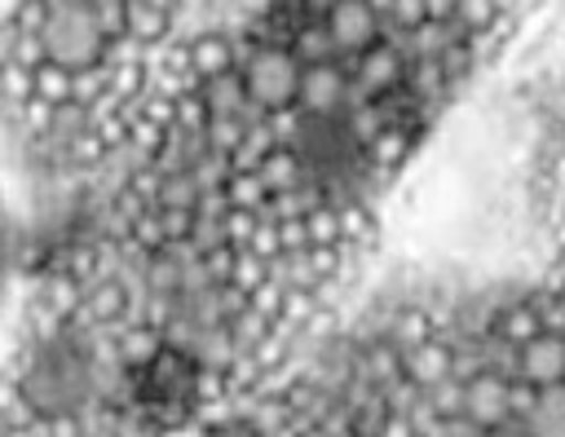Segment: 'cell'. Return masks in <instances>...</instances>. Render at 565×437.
I'll return each instance as SVG.
<instances>
[{
  "label": "cell",
  "mask_w": 565,
  "mask_h": 437,
  "mask_svg": "<svg viewBox=\"0 0 565 437\" xmlns=\"http://www.w3.org/2000/svg\"><path fill=\"white\" fill-rule=\"evenodd\" d=\"M40 40H44V57L66 71L102 66L106 49H110V40L102 35V26L84 0H49V22H44Z\"/></svg>",
  "instance_id": "obj_1"
},
{
  "label": "cell",
  "mask_w": 565,
  "mask_h": 437,
  "mask_svg": "<svg viewBox=\"0 0 565 437\" xmlns=\"http://www.w3.org/2000/svg\"><path fill=\"white\" fill-rule=\"evenodd\" d=\"M243 84H247V102L260 115H278L296 106V88H300V62L291 57L287 44H256L252 57L238 66Z\"/></svg>",
  "instance_id": "obj_2"
},
{
  "label": "cell",
  "mask_w": 565,
  "mask_h": 437,
  "mask_svg": "<svg viewBox=\"0 0 565 437\" xmlns=\"http://www.w3.org/2000/svg\"><path fill=\"white\" fill-rule=\"evenodd\" d=\"M344 66H349V79H353V97L349 102H380V97H388V93H397L406 84L411 57L393 35H384V40H375L366 53H358Z\"/></svg>",
  "instance_id": "obj_3"
},
{
  "label": "cell",
  "mask_w": 565,
  "mask_h": 437,
  "mask_svg": "<svg viewBox=\"0 0 565 437\" xmlns=\"http://www.w3.org/2000/svg\"><path fill=\"white\" fill-rule=\"evenodd\" d=\"M353 97V79L344 62H322V66H300V88H296V110L305 119H335L344 115Z\"/></svg>",
  "instance_id": "obj_4"
},
{
  "label": "cell",
  "mask_w": 565,
  "mask_h": 437,
  "mask_svg": "<svg viewBox=\"0 0 565 437\" xmlns=\"http://www.w3.org/2000/svg\"><path fill=\"white\" fill-rule=\"evenodd\" d=\"M322 22L331 31V44L340 53V62H353L358 53H366L375 40H384V18L366 4V0H327Z\"/></svg>",
  "instance_id": "obj_5"
},
{
  "label": "cell",
  "mask_w": 565,
  "mask_h": 437,
  "mask_svg": "<svg viewBox=\"0 0 565 437\" xmlns=\"http://www.w3.org/2000/svg\"><path fill=\"white\" fill-rule=\"evenodd\" d=\"M512 384L499 371H477L472 380H463V419L486 433V428H508L512 424Z\"/></svg>",
  "instance_id": "obj_6"
},
{
  "label": "cell",
  "mask_w": 565,
  "mask_h": 437,
  "mask_svg": "<svg viewBox=\"0 0 565 437\" xmlns=\"http://www.w3.org/2000/svg\"><path fill=\"white\" fill-rule=\"evenodd\" d=\"M516 380L530 388L565 384V335L539 331L516 349Z\"/></svg>",
  "instance_id": "obj_7"
},
{
  "label": "cell",
  "mask_w": 565,
  "mask_h": 437,
  "mask_svg": "<svg viewBox=\"0 0 565 437\" xmlns=\"http://www.w3.org/2000/svg\"><path fill=\"white\" fill-rule=\"evenodd\" d=\"M450 375H455V349L441 335H428L424 344H415V349L402 353V380L415 393H428V388H437Z\"/></svg>",
  "instance_id": "obj_8"
},
{
  "label": "cell",
  "mask_w": 565,
  "mask_h": 437,
  "mask_svg": "<svg viewBox=\"0 0 565 437\" xmlns=\"http://www.w3.org/2000/svg\"><path fill=\"white\" fill-rule=\"evenodd\" d=\"M185 57H190V75L203 84V79H216V75H230L238 71V53H234V35L221 31V26H203L185 40Z\"/></svg>",
  "instance_id": "obj_9"
},
{
  "label": "cell",
  "mask_w": 565,
  "mask_h": 437,
  "mask_svg": "<svg viewBox=\"0 0 565 437\" xmlns=\"http://www.w3.org/2000/svg\"><path fill=\"white\" fill-rule=\"evenodd\" d=\"M199 97H203V106H207V119H247V124L265 119V115L247 102V84H243L238 71L216 75V79H203V84H199Z\"/></svg>",
  "instance_id": "obj_10"
},
{
  "label": "cell",
  "mask_w": 565,
  "mask_h": 437,
  "mask_svg": "<svg viewBox=\"0 0 565 437\" xmlns=\"http://www.w3.org/2000/svg\"><path fill=\"white\" fill-rule=\"evenodd\" d=\"M177 31V13L168 9H154L146 0H128V13H124V40H132L141 53L146 49H163Z\"/></svg>",
  "instance_id": "obj_11"
},
{
  "label": "cell",
  "mask_w": 565,
  "mask_h": 437,
  "mask_svg": "<svg viewBox=\"0 0 565 437\" xmlns=\"http://www.w3.org/2000/svg\"><path fill=\"white\" fill-rule=\"evenodd\" d=\"M516 428H525L530 437H565V384L534 388V402L525 406Z\"/></svg>",
  "instance_id": "obj_12"
},
{
  "label": "cell",
  "mask_w": 565,
  "mask_h": 437,
  "mask_svg": "<svg viewBox=\"0 0 565 437\" xmlns=\"http://www.w3.org/2000/svg\"><path fill=\"white\" fill-rule=\"evenodd\" d=\"M110 335H115V358H119V366H128V371H141V366L163 349V331H154L150 322H124V327H115Z\"/></svg>",
  "instance_id": "obj_13"
},
{
  "label": "cell",
  "mask_w": 565,
  "mask_h": 437,
  "mask_svg": "<svg viewBox=\"0 0 565 437\" xmlns=\"http://www.w3.org/2000/svg\"><path fill=\"white\" fill-rule=\"evenodd\" d=\"M287 49H291V57L300 62V66H322V62H340V53H335V44H331V31H327V22L322 18H313V22H305L291 40H287Z\"/></svg>",
  "instance_id": "obj_14"
},
{
  "label": "cell",
  "mask_w": 565,
  "mask_h": 437,
  "mask_svg": "<svg viewBox=\"0 0 565 437\" xmlns=\"http://www.w3.org/2000/svg\"><path fill=\"white\" fill-rule=\"evenodd\" d=\"M260 181H265V190L269 194H278V190H291V185H300L305 177H309V168H305V159L291 150V146H274L265 159H260Z\"/></svg>",
  "instance_id": "obj_15"
},
{
  "label": "cell",
  "mask_w": 565,
  "mask_h": 437,
  "mask_svg": "<svg viewBox=\"0 0 565 437\" xmlns=\"http://www.w3.org/2000/svg\"><path fill=\"white\" fill-rule=\"evenodd\" d=\"M71 79H75V71H66V66H57V62H40V66L31 71V97L57 110V106L71 102Z\"/></svg>",
  "instance_id": "obj_16"
},
{
  "label": "cell",
  "mask_w": 565,
  "mask_h": 437,
  "mask_svg": "<svg viewBox=\"0 0 565 437\" xmlns=\"http://www.w3.org/2000/svg\"><path fill=\"white\" fill-rule=\"evenodd\" d=\"M221 194H225V207H243V212H260L269 203V190H265L260 172H230Z\"/></svg>",
  "instance_id": "obj_17"
},
{
  "label": "cell",
  "mask_w": 565,
  "mask_h": 437,
  "mask_svg": "<svg viewBox=\"0 0 565 437\" xmlns=\"http://www.w3.org/2000/svg\"><path fill=\"white\" fill-rule=\"evenodd\" d=\"M274 150V137H269V128H265V119H256V124H247V137L238 141V150L230 154V172H256L260 168V159Z\"/></svg>",
  "instance_id": "obj_18"
},
{
  "label": "cell",
  "mask_w": 565,
  "mask_h": 437,
  "mask_svg": "<svg viewBox=\"0 0 565 437\" xmlns=\"http://www.w3.org/2000/svg\"><path fill=\"white\" fill-rule=\"evenodd\" d=\"M106 93H110L106 62H102V66H84V71H75V79H71V102H75V106L93 110V106H102Z\"/></svg>",
  "instance_id": "obj_19"
},
{
  "label": "cell",
  "mask_w": 565,
  "mask_h": 437,
  "mask_svg": "<svg viewBox=\"0 0 565 437\" xmlns=\"http://www.w3.org/2000/svg\"><path fill=\"white\" fill-rule=\"evenodd\" d=\"M199 199H203V190L194 185V177H190V172H172V177H163V185H159V194H154V207H185V212H199Z\"/></svg>",
  "instance_id": "obj_20"
},
{
  "label": "cell",
  "mask_w": 565,
  "mask_h": 437,
  "mask_svg": "<svg viewBox=\"0 0 565 437\" xmlns=\"http://www.w3.org/2000/svg\"><path fill=\"white\" fill-rule=\"evenodd\" d=\"M269 327H274V322H269V318H260L252 305L225 322V331H230V340H234V349H238V353H252V349L265 340V331H269Z\"/></svg>",
  "instance_id": "obj_21"
},
{
  "label": "cell",
  "mask_w": 565,
  "mask_h": 437,
  "mask_svg": "<svg viewBox=\"0 0 565 437\" xmlns=\"http://www.w3.org/2000/svg\"><path fill=\"white\" fill-rule=\"evenodd\" d=\"M305 234L309 247H340V212L331 203H318L313 212H305Z\"/></svg>",
  "instance_id": "obj_22"
},
{
  "label": "cell",
  "mask_w": 565,
  "mask_h": 437,
  "mask_svg": "<svg viewBox=\"0 0 565 437\" xmlns=\"http://www.w3.org/2000/svg\"><path fill=\"white\" fill-rule=\"evenodd\" d=\"M243 137H247V119H207V124H203L207 150H216V154H225V159L238 150Z\"/></svg>",
  "instance_id": "obj_23"
},
{
  "label": "cell",
  "mask_w": 565,
  "mask_h": 437,
  "mask_svg": "<svg viewBox=\"0 0 565 437\" xmlns=\"http://www.w3.org/2000/svg\"><path fill=\"white\" fill-rule=\"evenodd\" d=\"M260 283H269V260H260V256H252L247 247H238L234 252V269H230V287H238V291H256Z\"/></svg>",
  "instance_id": "obj_24"
},
{
  "label": "cell",
  "mask_w": 565,
  "mask_h": 437,
  "mask_svg": "<svg viewBox=\"0 0 565 437\" xmlns=\"http://www.w3.org/2000/svg\"><path fill=\"white\" fill-rule=\"evenodd\" d=\"M22 102H31V71L4 62V71H0V106L4 110H18Z\"/></svg>",
  "instance_id": "obj_25"
},
{
  "label": "cell",
  "mask_w": 565,
  "mask_h": 437,
  "mask_svg": "<svg viewBox=\"0 0 565 437\" xmlns=\"http://www.w3.org/2000/svg\"><path fill=\"white\" fill-rule=\"evenodd\" d=\"M247 252L260 256V260L282 256V238H278V221H274V216H260V212H256V230H252V238H247Z\"/></svg>",
  "instance_id": "obj_26"
},
{
  "label": "cell",
  "mask_w": 565,
  "mask_h": 437,
  "mask_svg": "<svg viewBox=\"0 0 565 437\" xmlns=\"http://www.w3.org/2000/svg\"><path fill=\"white\" fill-rule=\"evenodd\" d=\"M265 128L274 137V146H296L300 128H305V115L291 106V110H278V115H265Z\"/></svg>",
  "instance_id": "obj_27"
},
{
  "label": "cell",
  "mask_w": 565,
  "mask_h": 437,
  "mask_svg": "<svg viewBox=\"0 0 565 437\" xmlns=\"http://www.w3.org/2000/svg\"><path fill=\"white\" fill-rule=\"evenodd\" d=\"M221 225H225V243L238 252V247H247V238H252V230H256V212L225 207V212H221Z\"/></svg>",
  "instance_id": "obj_28"
},
{
  "label": "cell",
  "mask_w": 565,
  "mask_h": 437,
  "mask_svg": "<svg viewBox=\"0 0 565 437\" xmlns=\"http://www.w3.org/2000/svg\"><path fill=\"white\" fill-rule=\"evenodd\" d=\"M282 291H287V287H278V283L269 278V283H260V287H256V291L247 296V305H252V309H256L260 318L278 322V318H282Z\"/></svg>",
  "instance_id": "obj_29"
},
{
  "label": "cell",
  "mask_w": 565,
  "mask_h": 437,
  "mask_svg": "<svg viewBox=\"0 0 565 437\" xmlns=\"http://www.w3.org/2000/svg\"><path fill=\"white\" fill-rule=\"evenodd\" d=\"M203 124H207V106H203L199 88L185 93V97H177V128H185V132H203Z\"/></svg>",
  "instance_id": "obj_30"
},
{
  "label": "cell",
  "mask_w": 565,
  "mask_h": 437,
  "mask_svg": "<svg viewBox=\"0 0 565 437\" xmlns=\"http://www.w3.org/2000/svg\"><path fill=\"white\" fill-rule=\"evenodd\" d=\"M154 212H159V225H163L168 243H185V238H190L194 212H185V207H154Z\"/></svg>",
  "instance_id": "obj_31"
},
{
  "label": "cell",
  "mask_w": 565,
  "mask_h": 437,
  "mask_svg": "<svg viewBox=\"0 0 565 437\" xmlns=\"http://www.w3.org/2000/svg\"><path fill=\"white\" fill-rule=\"evenodd\" d=\"M203 269H207V283H212V287L230 283V269H234V247H216V252H207V256H203Z\"/></svg>",
  "instance_id": "obj_32"
},
{
  "label": "cell",
  "mask_w": 565,
  "mask_h": 437,
  "mask_svg": "<svg viewBox=\"0 0 565 437\" xmlns=\"http://www.w3.org/2000/svg\"><path fill=\"white\" fill-rule=\"evenodd\" d=\"M44 22H49V0H26L22 13H18V26H13V31H22V35H40Z\"/></svg>",
  "instance_id": "obj_33"
},
{
  "label": "cell",
  "mask_w": 565,
  "mask_h": 437,
  "mask_svg": "<svg viewBox=\"0 0 565 437\" xmlns=\"http://www.w3.org/2000/svg\"><path fill=\"white\" fill-rule=\"evenodd\" d=\"M278 238H282V252H305V247H309L305 216H287V221H278Z\"/></svg>",
  "instance_id": "obj_34"
},
{
  "label": "cell",
  "mask_w": 565,
  "mask_h": 437,
  "mask_svg": "<svg viewBox=\"0 0 565 437\" xmlns=\"http://www.w3.org/2000/svg\"><path fill=\"white\" fill-rule=\"evenodd\" d=\"M22 4H26V0H0V31H13V26H18Z\"/></svg>",
  "instance_id": "obj_35"
},
{
  "label": "cell",
  "mask_w": 565,
  "mask_h": 437,
  "mask_svg": "<svg viewBox=\"0 0 565 437\" xmlns=\"http://www.w3.org/2000/svg\"><path fill=\"white\" fill-rule=\"evenodd\" d=\"M88 9H119V4H128V0H84Z\"/></svg>",
  "instance_id": "obj_36"
},
{
  "label": "cell",
  "mask_w": 565,
  "mask_h": 437,
  "mask_svg": "<svg viewBox=\"0 0 565 437\" xmlns=\"http://www.w3.org/2000/svg\"><path fill=\"white\" fill-rule=\"evenodd\" d=\"M472 437H508V428H486V433H472Z\"/></svg>",
  "instance_id": "obj_37"
},
{
  "label": "cell",
  "mask_w": 565,
  "mask_h": 437,
  "mask_svg": "<svg viewBox=\"0 0 565 437\" xmlns=\"http://www.w3.org/2000/svg\"><path fill=\"white\" fill-rule=\"evenodd\" d=\"M0 212H4V199H0Z\"/></svg>",
  "instance_id": "obj_38"
},
{
  "label": "cell",
  "mask_w": 565,
  "mask_h": 437,
  "mask_svg": "<svg viewBox=\"0 0 565 437\" xmlns=\"http://www.w3.org/2000/svg\"><path fill=\"white\" fill-rule=\"evenodd\" d=\"M0 71H4V57H0Z\"/></svg>",
  "instance_id": "obj_39"
},
{
  "label": "cell",
  "mask_w": 565,
  "mask_h": 437,
  "mask_svg": "<svg viewBox=\"0 0 565 437\" xmlns=\"http://www.w3.org/2000/svg\"><path fill=\"white\" fill-rule=\"evenodd\" d=\"M194 437H203V433H194Z\"/></svg>",
  "instance_id": "obj_40"
}]
</instances>
